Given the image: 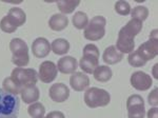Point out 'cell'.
Here are the masks:
<instances>
[{
  "label": "cell",
  "instance_id": "6da1fadb",
  "mask_svg": "<svg viewBox=\"0 0 158 118\" xmlns=\"http://www.w3.org/2000/svg\"><path fill=\"white\" fill-rule=\"evenodd\" d=\"M142 29V22L136 19H131L121 27L118 34V39L116 42V48L122 54L131 53L135 48L134 38L140 33Z\"/></svg>",
  "mask_w": 158,
  "mask_h": 118
},
{
  "label": "cell",
  "instance_id": "7a4b0ae2",
  "mask_svg": "<svg viewBox=\"0 0 158 118\" xmlns=\"http://www.w3.org/2000/svg\"><path fill=\"white\" fill-rule=\"evenodd\" d=\"M20 100L15 96L0 89V118H18Z\"/></svg>",
  "mask_w": 158,
  "mask_h": 118
},
{
  "label": "cell",
  "instance_id": "3957f363",
  "mask_svg": "<svg viewBox=\"0 0 158 118\" xmlns=\"http://www.w3.org/2000/svg\"><path fill=\"white\" fill-rule=\"evenodd\" d=\"M99 56L100 53L95 44H86L83 48V56L79 61L80 69L86 74H93L94 70L99 65Z\"/></svg>",
  "mask_w": 158,
  "mask_h": 118
},
{
  "label": "cell",
  "instance_id": "277c9868",
  "mask_svg": "<svg viewBox=\"0 0 158 118\" xmlns=\"http://www.w3.org/2000/svg\"><path fill=\"white\" fill-rule=\"evenodd\" d=\"M10 50L12 52V62L16 66L21 68L29 65V47L20 38H14L10 42Z\"/></svg>",
  "mask_w": 158,
  "mask_h": 118
},
{
  "label": "cell",
  "instance_id": "5b68a950",
  "mask_svg": "<svg viewBox=\"0 0 158 118\" xmlns=\"http://www.w3.org/2000/svg\"><path fill=\"white\" fill-rule=\"evenodd\" d=\"M11 78L22 91L27 86H36L38 81V73L34 69L16 68L12 71Z\"/></svg>",
  "mask_w": 158,
  "mask_h": 118
},
{
  "label": "cell",
  "instance_id": "8992f818",
  "mask_svg": "<svg viewBox=\"0 0 158 118\" xmlns=\"http://www.w3.org/2000/svg\"><path fill=\"white\" fill-rule=\"evenodd\" d=\"M111 101V95L103 89L90 88L85 93V102L91 109L108 106Z\"/></svg>",
  "mask_w": 158,
  "mask_h": 118
},
{
  "label": "cell",
  "instance_id": "52a82bcc",
  "mask_svg": "<svg viewBox=\"0 0 158 118\" xmlns=\"http://www.w3.org/2000/svg\"><path fill=\"white\" fill-rule=\"evenodd\" d=\"M106 20L103 16H95L85 27L83 33L85 38L90 41L100 40L106 34Z\"/></svg>",
  "mask_w": 158,
  "mask_h": 118
},
{
  "label": "cell",
  "instance_id": "ba28073f",
  "mask_svg": "<svg viewBox=\"0 0 158 118\" xmlns=\"http://www.w3.org/2000/svg\"><path fill=\"white\" fill-rule=\"evenodd\" d=\"M129 118H144L146 109H144V100L140 95H131L127 101Z\"/></svg>",
  "mask_w": 158,
  "mask_h": 118
},
{
  "label": "cell",
  "instance_id": "9c48e42d",
  "mask_svg": "<svg viewBox=\"0 0 158 118\" xmlns=\"http://www.w3.org/2000/svg\"><path fill=\"white\" fill-rule=\"evenodd\" d=\"M58 70L57 65L53 61H43L39 65V72H38V78L43 83H51L54 81L57 77Z\"/></svg>",
  "mask_w": 158,
  "mask_h": 118
},
{
  "label": "cell",
  "instance_id": "30bf717a",
  "mask_svg": "<svg viewBox=\"0 0 158 118\" xmlns=\"http://www.w3.org/2000/svg\"><path fill=\"white\" fill-rule=\"evenodd\" d=\"M131 84L137 91H147L152 86L153 80L152 77L149 74L144 73L142 71H136L131 76Z\"/></svg>",
  "mask_w": 158,
  "mask_h": 118
},
{
  "label": "cell",
  "instance_id": "8fae6325",
  "mask_svg": "<svg viewBox=\"0 0 158 118\" xmlns=\"http://www.w3.org/2000/svg\"><path fill=\"white\" fill-rule=\"evenodd\" d=\"M136 51L139 54L140 57L144 59L147 62L149 60H152V59L156 57L158 54V39L150 38L148 41L140 44Z\"/></svg>",
  "mask_w": 158,
  "mask_h": 118
},
{
  "label": "cell",
  "instance_id": "7c38bea8",
  "mask_svg": "<svg viewBox=\"0 0 158 118\" xmlns=\"http://www.w3.org/2000/svg\"><path fill=\"white\" fill-rule=\"evenodd\" d=\"M49 95L53 101L64 102L70 97V90H69L67 84L58 82L51 86Z\"/></svg>",
  "mask_w": 158,
  "mask_h": 118
},
{
  "label": "cell",
  "instance_id": "4fadbf2b",
  "mask_svg": "<svg viewBox=\"0 0 158 118\" xmlns=\"http://www.w3.org/2000/svg\"><path fill=\"white\" fill-rule=\"evenodd\" d=\"M32 52L35 57L37 58L47 57L51 52V43L47 38H37L32 43Z\"/></svg>",
  "mask_w": 158,
  "mask_h": 118
},
{
  "label": "cell",
  "instance_id": "5bb4252c",
  "mask_svg": "<svg viewBox=\"0 0 158 118\" xmlns=\"http://www.w3.org/2000/svg\"><path fill=\"white\" fill-rule=\"evenodd\" d=\"M70 84L74 91L82 92L90 86V78L85 73L75 72L70 77Z\"/></svg>",
  "mask_w": 158,
  "mask_h": 118
},
{
  "label": "cell",
  "instance_id": "9a60e30c",
  "mask_svg": "<svg viewBox=\"0 0 158 118\" xmlns=\"http://www.w3.org/2000/svg\"><path fill=\"white\" fill-rule=\"evenodd\" d=\"M78 68V62L76 58L72 56H64L60 58L57 63V70L62 74H73Z\"/></svg>",
  "mask_w": 158,
  "mask_h": 118
},
{
  "label": "cell",
  "instance_id": "2e32d148",
  "mask_svg": "<svg viewBox=\"0 0 158 118\" xmlns=\"http://www.w3.org/2000/svg\"><path fill=\"white\" fill-rule=\"evenodd\" d=\"M123 59V54L119 52L115 45H110L104 50L102 54V60L106 65H116Z\"/></svg>",
  "mask_w": 158,
  "mask_h": 118
},
{
  "label": "cell",
  "instance_id": "e0dca14e",
  "mask_svg": "<svg viewBox=\"0 0 158 118\" xmlns=\"http://www.w3.org/2000/svg\"><path fill=\"white\" fill-rule=\"evenodd\" d=\"M6 16L9 18L10 21L16 27L23 25L25 23V21H27V15L23 12V10L20 9V7H12Z\"/></svg>",
  "mask_w": 158,
  "mask_h": 118
},
{
  "label": "cell",
  "instance_id": "ac0fdd59",
  "mask_svg": "<svg viewBox=\"0 0 158 118\" xmlns=\"http://www.w3.org/2000/svg\"><path fill=\"white\" fill-rule=\"evenodd\" d=\"M69 25V19L63 14H54L49 20V27L51 30L60 32L63 31Z\"/></svg>",
  "mask_w": 158,
  "mask_h": 118
},
{
  "label": "cell",
  "instance_id": "d6986e66",
  "mask_svg": "<svg viewBox=\"0 0 158 118\" xmlns=\"http://www.w3.org/2000/svg\"><path fill=\"white\" fill-rule=\"evenodd\" d=\"M20 94H21L22 100L25 103H34V102H37L40 97L39 89L36 86H27V88H24Z\"/></svg>",
  "mask_w": 158,
  "mask_h": 118
},
{
  "label": "cell",
  "instance_id": "ffe728a7",
  "mask_svg": "<svg viewBox=\"0 0 158 118\" xmlns=\"http://www.w3.org/2000/svg\"><path fill=\"white\" fill-rule=\"evenodd\" d=\"M94 78L100 82H106L112 78V70L108 65H98L93 72Z\"/></svg>",
  "mask_w": 158,
  "mask_h": 118
},
{
  "label": "cell",
  "instance_id": "44dd1931",
  "mask_svg": "<svg viewBox=\"0 0 158 118\" xmlns=\"http://www.w3.org/2000/svg\"><path fill=\"white\" fill-rule=\"evenodd\" d=\"M51 48L56 55H64L70 50V42L64 38H57L52 42Z\"/></svg>",
  "mask_w": 158,
  "mask_h": 118
},
{
  "label": "cell",
  "instance_id": "7402d4cb",
  "mask_svg": "<svg viewBox=\"0 0 158 118\" xmlns=\"http://www.w3.org/2000/svg\"><path fill=\"white\" fill-rule=\"evenodd\" d=\"M80 1L79 0H60V1L57 2V6L58 9L60 10V12L64 14H71V13L74 12V10L76 9Z\"/></svg>",
  "mask_w": 158,
  "mask_h": 118
},
{
  "label": "cell",
  "instance_id": "603a6c76",
  "mask_svg": "<svg viewBox=\"0 0 158 118\" xmlns=\"http://www.w3.org/2000/svg\"><path fill=\"white\" fill-rule=\"evenodd\" d=\"M73 25L78 30H85L89 23V17L83 12H76L73 16Z\"/></svg>",
  "mask_w": 158,
  "mask_h": 118
},
{
  "label": "cell",
  "instance_id": "cb8c5ba5",
  "mask_svg": "<svg viewBox=\"0 0 158 118\" xmlns=\"http://www.w3.org/2000/svg\"><path fill=\"white\" fill-rule=\"evenodd\" d=\"M2 90L4 92H6V93L15 95V96H17L18 94L21 93V89L13 81L11 77H6L3 80V82H2Z\"/></svg>",
  "mask_w": 158,
  "mask_h": 118
},
{
  "label": "cell",
  "instance_id": "d4e9b609",
  "mask_svg": "<svg viewBox=\"0 0 158 118\" xmlns=\"http://www.w3.org/2000/svg\"><path fill=\"white\" fill-rule=\"evenodd\" d=\"M27 113L32 118H43L45 114V109L40 102H34L27 107Z\"/></svg>",
  "mask_w": 158,
  "mask_h": 118
},
{
  "label": "cell",
  "instance_id": "484cf974",
  "mask_svg": "<svg viewBox=\"0 0 158 118\" xmlns=\"http://www.w3.org/2000/svg\"><path fill=\"white\" fill-rule=\"evenodd\" d=\"M131 16H132V19H136L142 22L147 19L148 16H149V10H148V7L143 6H138L134 7L131 11Z\"/></svg>",
  "mask_w": 158,
  "mask_h": 118
},
{
  "label": "cell",
  "instance_id": "4316f807",
  "mask_svg": "<svg viewBox=\"0 0 158 118\" xmlns=\"http://www.w3.org/2000/svg\"><path fill=\"white\" fill-rule=\"evenodd\" d=\"M129 63L134 68H140V66L146 65L147 61L144 59H142L139 56V54L137 53V51H133V52L130 53L129 58H128Z\"/></svg>",
  "mask_w": 158,
  "mask_h": 118
},
{
  "label": "cell",
  "instance_id": "83f0119b",
  "mask_svg": "<svg viewBox=\"0 0 158 118\" xmlns=\"http://www.w3.org/2000/svg\"><path fill=\"white\" fill-rule=\"evenodd\" d=\"M115 12L121 16H127L131 13V6L127 1H117L115 3Z\"/></svg>",
  "mask_w": 158,
  "mask_h": 118
},
{
  "label": "cell",
  "instance_id": "f1b7e54d",
  "mask_svg": "<svg viewBox=\"0 0 158 118\" xmlns=\"http://www.w3.org/2000/svg\"><path fill=\"white\" fill-rule=\"evenodd\" d=\"M0 29L3 31L4 33H9L10 34V33H14L17 27L10 21L7 16H4L1 19V21H0Z\"/></svg>",
  "mask_w": 158,
  "mask_h": 118
},
{
  "label": "cell",
  "instance_id": "f546056e",
  "mask_svg": "<svg viewBox=\"0 0 158 118\" xmlns=\"http://www.w3.org/2000/svg\"><path fill=\"white\" fill-rule=\"evenodd\" d=\"M148 101L152 107H157L158 104V98H157V88H155L148 96Z\"/></svg>",
  "mask_w": 158,
  "mask_h": 118
},
{
  "label": "cell",
  "instance_id": "4dcf8cb0",
  "mask_svg": "<svg viewBox=\"0 0 158 118\" xmlns=\"http://www.w3.org/2000/svg\"><path fill=\"white\" fill-rule=\"evenodd\" d=\"M44 118H65V116H64V114L60 111H52Z\"/></svg>",
  "mask_w": 158,
  "mask_h": 118
},
{
  "label": "cell",
  "instance_id": "1f68e13d",
  "mask_svg": "<svg viewBox=\"0 0 158 118\" xmlns=\"http://www.w3.org/2000/svg\"><path fill=\"white\" fill-rule=\"evenodd\" d=\"M148 118H158V109L156 107H151L148 112Z\"/></svg>",
  "mask_w": 158,
  "mask_h": 118
},
{
  "label": "cell",
  "instance_id": "d6a6232c",
  "mask_svg": "<svg viewBox=\"0 0 158 118\" xmlns=\"http://www.w3.org/2000/svg\"><path fill=\"white\" fill-rule=\"evenodd\" d=\"M150 38H152V39H158L157 38V30L152 31L151 34H150Z\"/></svg>",
  "mask_w": 158,
  "mask_h": 118
},
{
  "label": "cell",
  "instance_id": "836d02e7",
  "mask_svg": "<svg viewBox=\"0 0 158 118\" xmlns=\"http://www.w3.org/2000/svg\"><path fill=\"white\" fill-rule=\"evenodd\" d=\"M157 63L154 66H153V76H154V78H158V76H157Z\"/></svg>",
  "mask_w": 158,
  "mask_h": 118
},
{
  "label": "cell",
  "instance_id": "e575fe53",
  "mask_svg": "<svg viewBox=\"0 0 158 118\" xmlns=\"http://www.w3.org/2000/svg\"><path fill=\"white\" fill-rule=\"evenodd\" d=\"M43 118H44V117H43Z\"/></svg>",
  "mask_w": 158,
  "mask_h": 118
}]
</instances>
